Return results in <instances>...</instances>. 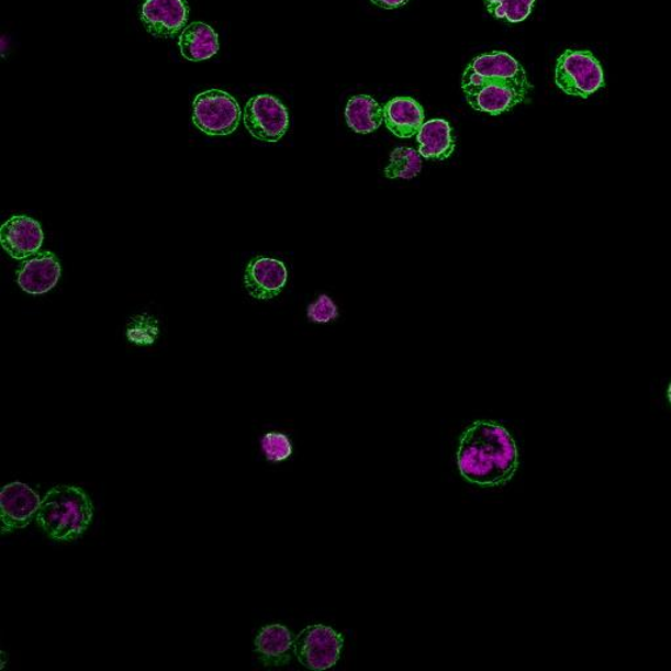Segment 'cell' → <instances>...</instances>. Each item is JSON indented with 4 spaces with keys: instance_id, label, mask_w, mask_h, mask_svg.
<instances>
[{
    "instance_id": "cell-5",
    "label": "cell",
    "mask_w": 671,
    "mask_h": 671,
    "mask_svg": "<svg viewBox=\"0 0 671 671\" xmlns=\"http://www.w3.org/2000/svg\"><path fill=\"white\" fill-rule=\"evenodd\" d=\"M487 83H507L532 90L524 67L511 54L493 52L474 58L463 74V92Z\"/></svg>"
},
{
    "instance_id": "cell-20",
    "label": "cell",
    "mask_w": 671,
    "mask_h": 671,
    "mask_svg": "<svg viewBox=\"0 0 671 671\" xmlns=\"http://www.w3.org/2000/svg\"><path fill=\"white\" fill-rule=\"evenodd\" d=\"M492 16L507 23H521L530 16L535 0H484Z\"/></svg>"
},
{
    "instance_id": "cell-11",
    "label": "cell",
    "mask_w": 671,
    "mask_h": 671,
    "mask_svg": "<svg viewBox=\"0 0 671 671\" xmlns=\"http://www.w3.org/2000/svg\"><path fill=\"white\" fill-rule=\"evenodd\" d=\"M44 233L40 223L26 215H15L0 228V243L13 259L23 260L43 246Z\"/></svg>"
},
{
    "instance_id": "cell-7",
    "label": "cell",
    "mask_w": 671,
    "mask_h": 671,
    "mask_svg": "<svg viewBox=\"0 0 671 671\" xmlns=\"http://www.w3.org/2000/svg\"><path fill=\"white\" fill-rule=\"evenodd\" d=\"M244 125L254 138L269 142L280 141L289 128V112L272 94H259L244 108Z\"/></svg>"
},
{
    "instance_id": "cell-16",
    "label": "cell",
    "mask_w": 671,
    "mask_h": 671,
    "mask_svg": "<svg viewBox=\"0 0 671 671\" xmlns=\"http://www.w3.org/2000/svg\"><path fill=\"white\" fill-rule=\"evenodd\" d=\"M418 153L428 160H445L456 150V141L449 122L430 120L424 122L417 133Z\"/></svg>"
},
{
    "instance_id": "cell-4",
    "label": "cell",
    "mask_w": 671,
    "mask_h": 671,
    "mask_svg": "<svg viewBox=\"0 0 671 671\" xmlns=\"http://www.w3.org/2000/svg\"><path fill=\"white\" fill-rule=\"evenodd\" d=\"M241 122V108L232 94L221 90L202 92L193 103V124L212 137L233 134Z\"/></svg>"
},
{
    "instance_id": "cell-21",
    "label": "cell",
    "mask_w": 671,
    "mask_h": 671,
    "mask_svg": "<svg viewBox=\"0 0 671 671\" xmlns=\"http://www.w3.org/2000/svg\"><path fill=\"white\" fill-rule=\"evenodd\" d=\"M127 338L134 344L150 345L159 335V324L152 315H138L127 325Z\"/></svg>"
},
{
    "instance_id": "cell-6",
    "label": "cell",
    "mask_w": 671,
    "mask_h": 671,
    "mask_svg": "<svg viewBox=\"0 0 671 671\" xmlns=\"http://www.w3.org/2000/svg\"><path fill=\"white\" fill-rule=\"evenodd\" d=\"M343 636L327 626H309L294 640V655L311 670H327L340 659Z\"/></svg>"
},
{
    "instance_id": "cell-24",
    "label": "cell",
    "mask_w": 671,
    "mask_h": 671,
    "mask_svg": "<svg viewBox=\"0 0 671 671\" xmlns=\"http://www.w3.org/2000/svg\"><path fill=\"white\" fill-rule=\"evenodd\" d=\"M371 2L378 7H382V9L394 10L399 9V7H402L405 3H409L410 0H371Z\"/></svg>"
},
{
    "instance_id": "cell-19",
    "label": "cell",
    "mask_w": 671,
    "mask_h": 671,
    "mask_svg": "<svg viewBox=\"0 0 671 671\" xmlns=\"http://www.w3.org/2000/svg\"><path fill=\"white\" fill-rule=\"evenodd\" d=\"M422 155L411 147H398L391 154L384 175L389 179L411 180L422 172Z\"/></svg>"
},
{
    "instance_id": "cell-18",
    "label": "cell",
    "mask_w": 671,
    "mask_h": 671,
    "mask_svg": "<svg viewBox=\"0 0 671 671\" xmlns=\"http://www.w3.org/2000/svg\"><path fill=\"white\" fill-rule=\"evenodd\" d=\"M345 119L351 131L359 134H370L378 131L384 121L382 105L368 94H357L348 101Z\"/></svg>"
},
{
    "instance_id": "cell-3",
    "label": "cell",
    "mask_w": 671,
    "mask_h": 671,
    "mask_svg": "<svg viewBox=\"0 0 671 671\" xmlns=\"http://www.w3.org/2000/svg\"><path fill=\"white\" fill-rule=\"evenodd\" d=\"M555 81L562 92L582 99L605 86L600 60L586 51L562 53L556 64Z\"/></svg>"
},
{
    "instance_id": "cell-23",
    "label": "cell",
    "mask_w": 671,
    "mask_h": 671,
    "mask_svg": "<svg viewBox=\"0 0 671 671\" xmlns=\"http://www.w3.org/2000/svg\"><path fill=\"white\" fill-rule=\"evenodd\" d=\"M307 315L311 322L329 323L338 316V310L328 295H321L310 304Z\"/></svg>"
},
{
    "instance_id": "cell-1",
    "label": "cell",
    "mask_w": 671,
    "mask_h": 671,
    "mask_svg": "<svg viewBox=\"0 0 671 671\" xmlns=\"http://www.w3.org/2000/svg\"><path fill=\"white\" fill-rule=\"evenodd\" d=\"M457 462L460 474L473 485H505L518 470L517 445L504 426L477 422L459 439Z\"/></svg>"
},
{
    "instance_id": "cell-8",
    "label": "cell",
    "mask_w": 671,
    "mask_h": 671,
    "mask_svg": "<svg viewBox=\"0 0 671 671\" xmlns=\"http://www.w3.org/2000/svg\"><path fill=\"white\" fill-rule=\"evenodd\" d=\"M38 494L30 485L11 483L0 493V511H2V534L20 530L31 524L40 510Z\"/></svg>"
},
{
    "instance_id": "cell-22",
    "label": "cell",
    "mask_w": 671,
    "mask_h": 671,
    "mask_svg": "<svg viewBox=\"0 0 671 671\" xmlns=\"http://www.w3.org/2000/svg\"><path fill=\"white\" fill-rule=\"evenodd\" d=\"M261 450L270 462L278 463L291 456L293 445L282 433H267L261 438Z\"/></svg>"
},
{
    "instance_id": "cell-9",
    "label": "cell",
    "mask_w": 671,
    "mask_h": 671,
    "mask_svg": "<svg viewBox=\"0 0 671 671\" xmlns=\"http://www.w3.org/2000/svg\"><path fill=\"white\" fill-rule=\"evenodd\" d=\"M139 16L150 35L171 38L184 29L188 7L184 0H146Z\"/></svg>"
},
{
    "instance_id": "cell-13",
    "label": "cell",
    "mask_w": 671,
    "mask_h": 671,
    "mask_svg": "<svg viewBox=\"0 0 671 671\" xmlns=\"http://www.w3.org/2000/svg\"><path fill=\"white\" fill-rule=\"evenodd\" d=\"M60 266L52 253H40L25 261L18 270V283L25 293L40 295L58 283Z\"/></svg>"
},
{
    "instance_id": "cell-10",
    "label": "cell",
    "mask_w": 671,
    "mask_h": 671,
    "mask_svg": "<svg viewBox=\"0 0 671 671\" xmlns=\"http://www.w3.org/2000/svg\"><path fill=\"white\" fill-rule=\"evenodd\" d=\"M288 282L284 264L270 257H256L248 264L244 283L250 297L259 301L273 300Z\"/></svg>"
},
{
    "instance_id": "cell-2",
    "label": "cell",
    "mask_w": 671,
    "mask_h": 671,
    "mask_svg": "<svg viewBox=\"0 0 671 671\" xmlns=\"http://www.w3.org/2000/svg\"><path fill=\"white\" fill-rule=\"evenodd\" d=\"M93 505L79 487L58 485L45 494L36 514L40 528L54 540L71 541L90 527Z\"/></svg>"
},
{
    "instance_id": "cell-14",
    "label": "cell",
    "mask_w": 671,
    "mask_h": 671,
    "mask_svg": "<svg viewBox=\"0 0 671 671\" xmlns=\"http://www.w3.org/2000/svg\"><path fill=\"white\" fill-rule=\"evenodd\" d=\"M384 124L399 138H412L424 125L423 107L415 99L395 98L383 108Z\"/></svg>"
},
{
    "instance_id": "cell-15",
    "label": "cell",
    "mask_w": 671,
    "mask_h": 671,
    "mask_svg": "<svg viewBox=\"0 0 671 671\" xmlns=\"http://www.w3.org/2000/svg\"><path fill=\"white\" fill-rule=\"evenodd\" d=\"M294 647L289 629L281 625L264 627L255 640V652L267 667H283L291 660Z\"/></svg>"
},
{
    "instance_id": "cell-25",
    "label": "cell",
    "mask_w": 671,
    "mask_h": 671,
    "mask_svg": "<svg viewBox=\"0 0 671 671\" xmlns=\"http://www.w3.org/2000/svg\"><path fill=\"white\" fill-rule=\"evenodd\" d=\"M668 396H669V402L671 404V383L669 385Z\"/></svg>"
},
{
    "instance_id": "cell-17",
    "label": "cell",
    "mask_w": 671,
    "mask_h": 671,
    "mask_svg": "<svg viewBox=\"0 0 671 671\" xmlns=\"http://www.w3.org/2000/svg\"><path fill=\"white\" fill-rule=\"evenodd\" d=\"M181 56L192 63H201L215 56L220 51L219 35L212 26L192 23L179 37Z\"/></svg>"
},
{
    "instance_id": "cell-12",
    "label": "cell",
    "mask_w": 671,
    "mask_h": 671,
    "mask_svg": "<svg viewBox=\"0 0 671 671\" xmlns=\"http://www.w3.org/2000/svg\"><path fill=\"white\" fill-rule=\"evenodd\" d=\"M530 90L507 83H487L465 91L466 99L474 111L499 116L513 110L524 101Z\"/></svg>"
}]
</instances>
